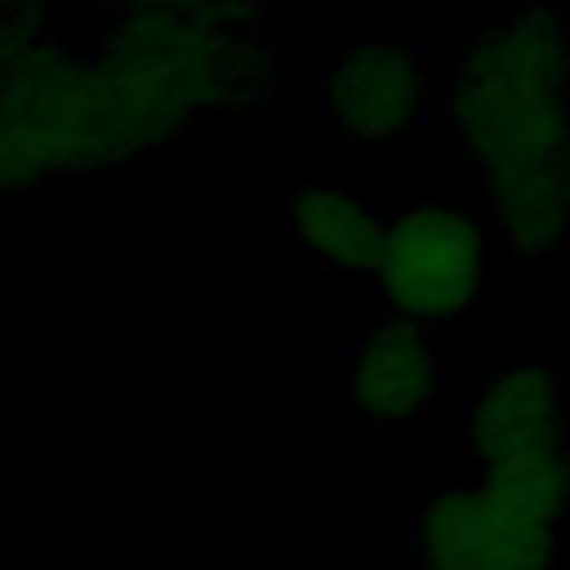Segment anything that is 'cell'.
Segmentation results:
<instances>
[{"label": "cell", "mask_w": 570, "mask_h": 570, "mask_svg": "<svg viewBox=\"0 0 570 570\" xmlns=\"http://www.w3.org/2000/svg\"><path fill=\"white\" fill-rule=\"evenodd\" d=\"M191 129L147 80L49 40L0 76V196L142 160Z\"/></svg>", "instance_id": "6da1fadb"}, {"label": "cell", "mask_w": 570, "mask_h": 570, "mask_svg": "<svg viewBox=\"0 0 570 570\" xmlns=\"http://www.w3.org/2000/svg\"><path fill=\"white\" fill-rule=\"evenodd\" d=\"M485 223L463 205H410L383 223L370 267L379 298L410 325L454 321L485 289Z\"/></svg>", "instance_id": "7a4b0ae2"}, {"label": "cell", "mask_w": 570, "mask_h": 570, "mask_svg": "<svg viewBox=\"0 0 570 570\" xmlns=\"http://www.w3.org/2000/svg\"><path fill=\"white\" fill-rule=\"evenodd\" d=\"M445 111L463 156L490 183L570 174V102L566 94H525L485 76L454 71Z\"/></svg>", "instance_id": "3957f363"}, {"label": "cell", "mask_w": 570, "mask_h": 570, "mask_svg": "<svg viewBox=\"0 0 570 570\" xmlns=\"http://www.w3.org/2000/svg\"><path fill=\"white\" fill-rule=\"evenodd\" d=\"M557 539V530L508 508L485 481L432 494L410 525L419 570H552Z\"/></svg>", "instance_id": "277c9868"}, {"label": "cell", "mask_w": 570, "mask_h": 570, "mask_svg": "<svg viewBox=\"0 0 570 570\" xmlns=\"http://www.w3.org/2000/svg\"><path fill=\"white\" fill-rule=\"evenodd\" d=\"M428 107V58L410 40H352L325 67V111L352 138H396Z\"/></svg>", "instance_id": "5b68a950"}, {"label": "cell", "mask_w": 570, "mask_h": 570, "mask_svg": "<svg viewBox=\"0 0 570 570\" xmlns=\"http://www.w3.org/2000/svg\"><path fill=\"white\" fill-rule=\"evenodd\" d=\"M468 445L485 468L566 445L561 379L539 361L494 370L468 410Z\"/></svg>", "instance_id": "8992f818"}, {"label": "cell", "mask_w": 570, "mask_h": 570, "mask_svg": "<svg viewBox=\"0 0 570 570\" xmlns=\"http://www.w3.org/2000/svg\"><path fill=\"white\" fill-rule=\"evenodd\" d=\"M436 392L441 361L410 321H387L365 334L343 370V401L361 423H405L423 414Z\"/></svg>", "instance_id": "52a82bcc"}, {"label": "cell", "mask_w": 570, "mask_h": 570, "mask_svg": "<svg viewBox=\"0 0 570 570\" xmlns=\"http://www.w3.org/2000/svg\"><path fill=\"white\" fill-rule=\"evenodd\" d=\"M459 71L485 76L525 94H566L570 89V27L543 9H508L490 18L468 49L459 53Z\"/></svg>", "instance_id": "ba28073f"}, {"label": "cell", "mask_w": 570, "mask_h": 570, "mask_svg": "<svg viewBox=\"0 0 570 570\" xmlns=\"http://www.w3.org/2000/svg\"><path fill=\"white\" fill-rule=\"evenodd\" d=\"M289 227L298 249L334 276H370L383 240L379 209L338 183H303L289 196Z\"/></svg>", "instance_id": "9c48e42d"}, {"label": "cell", "mask_w": 570, "mask_h": 570, "mask_svg": "<svg viewBox=\"0 0 570 570\" xmlns=\"http://www.w3.org/2000/svg\"><path fill=\"white\" fill-rule=\"evenodd\" d=\"M490 214L503 245L517 258L557 254L570 236V174H539L517 183H490Z\"/></svg>", "instance_id": "30bf717a"}, {"label": "cell", "mask_w": 570, "mask_h": 570, "mask_svg": "<svg viewBox=\"0 0 570 570\" xmlns=\"http://www.w3.org/2000/svg\"><path fill=\"white\" fill-rule=\"evenodd\" d=\"M485 485L521 517L561 534L570 521V445L485 468Z\"/></svg>", "instance_id": "8fae6325"}, {"label": "cell", "mask_w": 570, "mask_h": 570, "mask_svg": "<svg viewBox=\"0 0 570 570\" xmlns=\"http://www.w3.org/2000/svg\"><path fill=\"white\" fill-rule=\"evenodd\" d=\"M89 9L107 13L111 22L116 18H134V13H156V9H191L196 0H85Z\"/></svg>", "instance_id": "7c38bea8"}]
</instances>
